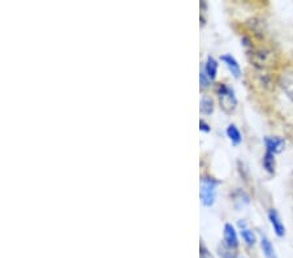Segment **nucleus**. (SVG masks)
<instances>
[{
    "mask_svg": "<svg viewBox=\"0 0 293 258\" xmlns=\"http://www.w3.org/2000/svg\"><path fill=\"white\" fill-rule=\"evenodd\" d=\"M199 131L205 132V133H209L211 131V127H210L205 120H199Z\"/></svg>",
    "mask_w": 293,
    "mask_h": 258,
    "instance_id": "18",
    "label": "nucleus"
},
{
    "mask_svg": "<svg viewBox=\"0 0 293 258\" xmlns=\"http://www.w3.org/2000/svg\"><path fill=\"white\" fill-rule=\"evenodd\" d=\"M210 84H211V81H210V78L207 77V74H206L202 65V68H201V70H199V85H201V87L206 89V87L210 86Z\"/></svg>",
    "mask_w": 293,
    "mask_h": 258,
    "instance_id": "15",
    "label": "nucleus"
},
{
    "mask_svg": "<svg viewBox=\"0 0 293 258\" xmlns=\"http://www.w3.org/2000/svg\"><path fill=\"white\" fill-rule=\"evenodd\" d=\"M233 198V204L236 206V209L244 208L245 205H249L250 197L248 193H245L244 191H236L232 196Z\"/></svg>",
    "mask_w": 293,
    "mask_h": 258,
    "instance_id": "11",
    "label": "nucleus"
},
{
    "mask_svg": "<svg viewBox=\"0 0 293 258\" xmlns=\"http://www.w3.org/2000/svg\"><path fill=\"white\" fill-rule=\"evenodd\" d=\"M283 89L288 94V97L293 99V73H287L283 76Z\"/></svg>",
    "mask_w": 293,
    "mask_h": 258,
    "instance_id": "14",
    "label": "nucleus"
},
{
    "mask_svg": "<svg viewBox=\"0 0 293 258\" xmlns=\"http://www.w3.org/2000/svg\"><path fill=\"white\" fill-rule=\"evenodd\" d=\"M239 226H240V234H241V238L244 239V242L246 243L248 245H254L257 243V238H256V234L250 230V228L246 227V223L245 222H239Z\"/></svg>",
    "mask_w": 293,
    "mask_h": 258,
    "instance_id": "8",
    "label": "nucleus"
},
{
    "mask_svg": "<svg viewBox=\"0 0 293 258\" xmlns=\"http://www.w3.org/2000/svg\"><path fill=\"white\" fill-rule=\"evenodd\" d=\"M223 238H224V245L228 247L229 249H237L239 248V236L235 226L231 223H226L223 228Z\"/></svg>",
    "mask_w": 293,
    "mask_h": 258,
    "instance_id": "3",
    "label": "nucleus"
},
{
    "mask_svg": "<svg viewBox=\"0 0 293 258\" xmlns=\"http://www.w3.org/2000/svg\"><path fill=\"white\" fill-rule=\"evenodd\" d=\"M261 248H262L263 255L266 256V258H278L273 243L270 242L269 238H266V236L261 238Z\"/></svg>",
    "mask_w": 293,
    "mask_h": 258,
    "instance_id": "10",
    "label": "nucleus"
},
{
    "mask_svg": "<svg viewBox=\"0 0 293 258\" xmlns=\"http://www.w3.org/2000/svg\"><path fill=\"white\" fill-rule=\"evenodd\" d=\"M216 95L224 112L231 114L235 111L237 106V98L232 87H229L227 84H219L216 86Z\"/></svg>",
    "mask_w": 293,
    "mask_h": 258,
    "instance_id": "2",
    "label": "nucleus"
},
{
    "mask_svg": "<svg viewBox=\"0 0 293 258\" xmlns=\"http://www.w3.org/2000/svg\"><path fill=\"white\" fill-rule=\"evenodd\" d=\"M269 221L270 223H271V226H273L274 232L277 234V236L283 238L284 235H286V227H284L283 222H282L279 213H278L275 209H271V210L269 211Z\"/></svg>",
    "mask_w": 293,
    "mask_h": 258,
    "instance_id": "5",
    "label": "nucleus"
},
{
    "mask_svg": "<svg viewBox=\"0 0 293 258\" xmlns=\"http://www.w3.org/2000/svg\"><path fill=\"white\" fill-rule=\"evenodd\" d=\"M220 60L226 64V67L228 68V70L232 73V76L235 78L241 77V68H240L239 61L236 60V57L232 56L231 54H224L220 56Z\"/></svg>",
    "mask_w": 293,
    "mask_h": 258,
    "instance_id": "6",
    "label": "nucleus"
},
{
    "mask_svg": "<svg viewBox=\"0 0 293 258\" xmlns=\"http://www.w3.org/2000/svg\"><path fill=\"white\" fill-rule=\"evenodd\" d=\"M263 142H265V146H266V151H270V153H273V154H279V153H282L284 146H286V141H284V138L278 137V136H275V137H270V136H267V137L263 138Z\"/></svg>",
    "mask_w": 293,
    "mask_h": 258,
    "instance_id": "4",
    "label": "nucleus"
},
{
    "mask_svg": "<svg viewBox=\"0 0 293 258\" xmlns=\"http://www.w3.org/2000/svg\"><path fill=\"white\" fill-rule=\"evenodd\" d=\"M262 164H263V168L266 170L267 174H270V175L275 174V167H277V161H275V154H273V153H270V151H266V153L263 154Z\"/></svg>",
    "mask_w": 293,
    "mask_h": 258,
    "instance_id": "9",
    "label": "nucleus"
},
{
    "mask_svg": "<svg viewBox=\"0 0 293 258\" xmlns=\"http://www.w3.org/2000/svg\"><path fill=\"white\" fill-rule=\"evenodd\" d=\"M199 110L203 115H211L214 112V101L207 95H203L199 103Z\"/></svg>",
    "mask_w": 293,
    "mask_h": 258,
    "instance_id": "13",
    "label": "nucleus"
},
{
    "mask_svg": "<svg viewBox=\"0 0 293 258\" xmlns=\"http://www.w3.org/2000/svg\"><path fill=\"white\" fill-rule=\"evenodd\" d=\"M219 181L210 176H202L201 178V191H199V198L203 206L211 208L215 204L216 200V187Z\"/></svg>",
    "mask_w": 293,
    "mask_h": 258,
    "instance_id": "1",
    "label": "nucleus"
},
{
    "mask_svg": "<svg viewBox=\"0 0 293 258\" xmlns=\"http://www.w3.org/2000/svg\"><path fill=\"white\" fill-rule=\"evenodd\" d=\"M199 257L201 258H214L211 255V252L206 248V245L202 244V243H201V245H199Z\"/></svg>",
    "mask_w": 293,
    "mask_h": 258,
    "instance_id": "17",
    "label": "nucleus"
},
{
    "mask_svg": "<svg viewBox=\"0 0 293 258\" xmlns=\"http://www.w3.org/2000/svg\"><path fill=\"white\" fill-rule=\"evenodd\" d=\"M227 136L231 140L233 145H240L241 144V141H243V136H241V132H240L239 128L236 127L235 124H229L227 127Z\"/></svg>",
    "mask_w": 293,
    "mask_h": 258,
    "instance_id": "12",
    "label": "nucleus"
},
{
    "mask_svg": "<svg viewBox=\"0 0 293 258\" xmlns=\"http://www.w3.org/2000/svg\"><path fill=\"white\" fill-rule=\"evenodd\" d=\"M220 256H222L223 258H239L235 253H233V249H229L226 245L220 248Z\"/></svg>",
    "mask_w": 293,
    "mask_h": 258,
    "instance_id": "16",
    "label": "nucleus"
},
{
    "mask_svg": "<svg viewBox=\"0 0 293 258\" xmlns=\"http://www.w3.org/2000/svg\"><path fill=\"white\" fill-rule=\"evenodd\" d=\"M203 69H205L207 77L210 78V81H215L216 74H218V61L215 60V57L209 55L207 59H206V63L203 64Z\"/></svg>",
    "mask_w": 293,
    "mask_h": 258,
    "instance_id": "7",
    "label": "nucleus"
}]
</instances>
